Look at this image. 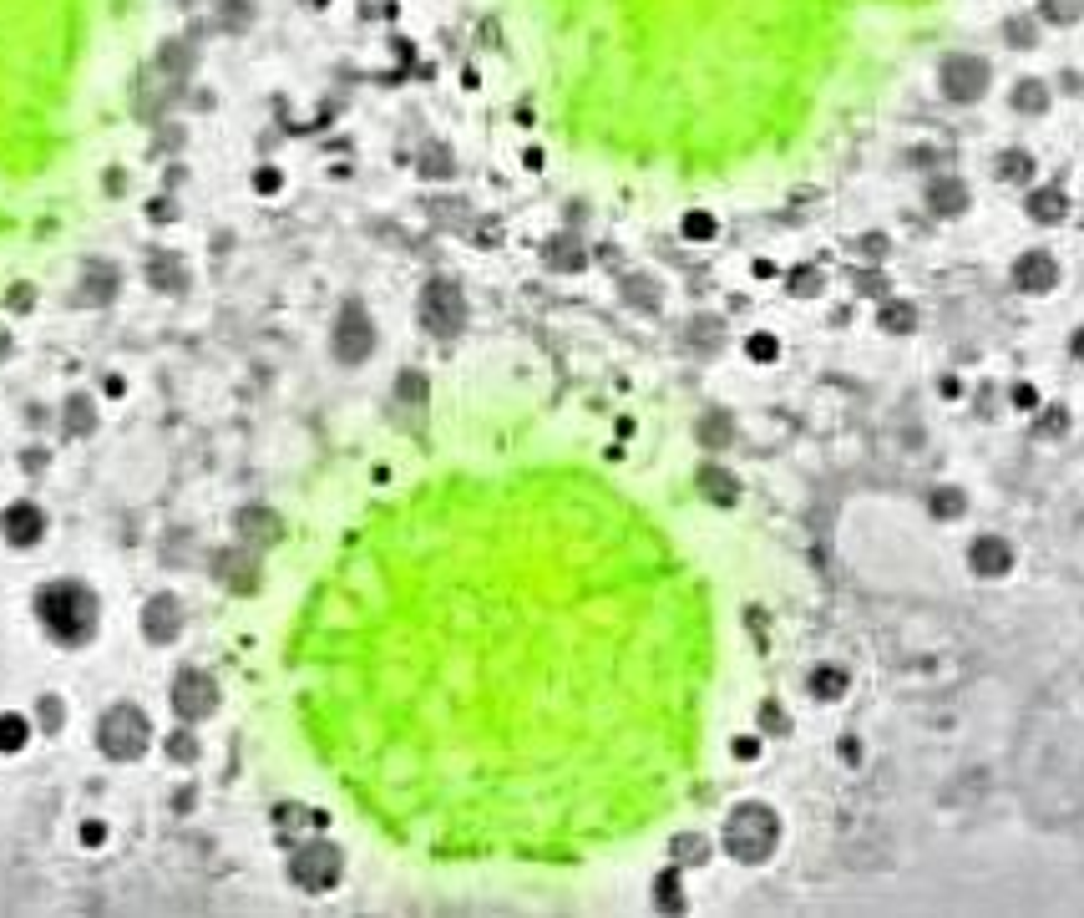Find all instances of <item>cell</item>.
<instances>
[{
  "label": "cell",
  "mask_w": 1084,
  "mask_h": 918,
  "mask_svg": "<svg viewBox=\"0 0 1084 918\" xmlns=\"http://www.w3.org/2000/svg\"><path fill=\"white\" fill-rule=\"evenodd\" d=\"M963 203H968V188H963L957 178L932 183V208H938V213H947V219H953V213H963Z\"/></svg>",
  "instance_id": "cell-13"
},
{
  "label": "cell",
  "mask_w": 1084,
  "mask_h": 918,
  "mask_svg": "<svg viewBox=\"0 0 1084 918\" xmlns=\"http://www.w3.org/2000/svg\"><path fill=\"white\" fill-rule=\"evenodd\" d=\"M776 340H770V336H750V355H755V361H776Z\"/></svg>",
  "instance_id": "cell-27"
},
{
  "label": "cell",
  "mask_w": 1084,
  "mask_h": 918,
  "mask_svg": "<svg viewBox=\"0 0 1084 918\" xmlns=\"http://www.w3.org/2000/svg\"><path fill=\"white\" fill-rule=\"evenodd\" d=\"M988 87V66L978 56H947L943 62V97L947 102H978Z\"/></svg>",
  "instance_id": "cell-6"
},
{
  "label": "cell",
  "mask_w": 1084,
  "mask_h": 918,
  "mask_svg": "<svg viewBox=\"0 0 1084 918\" xmlns=\"http://www.w3.org/2000/svg\"><path fill=\"white\" fill-rule=\"evenodd\" d=\"M173 705H178V715L198 721V715H208V711H213V686H208L203 675H178V690H173Z\"/></svg>",
  "instance_id": "cell-10"
},
{
  "label": "cell",
  "mask_w": 1084,
  "mask_h": 918,
  "mask_svg": "<svg viewBox=\"0 0 1084 918\" xmlns=\"http://www.w3.org/2000/svg\"><path fill=\"white\" fill-rule=\"evenodd\" d=\"M1029 213L1039 223H1054V219H1064V194L1059 188H1039V194L1029 198Z\"/></svg>",
  "instance_id": "cell-14"
},
{
  "label": "cell",
  "mask_w": 1084,
  "mask_h": 918,
  "mask_svg": "<svg viewBox=\"0 0 1084 918\" xmlns=\"http://www.w3.org/2000/svg\"><path fill=\"white\" fill-rule=\"evenodd\" d=\"M998 173H1004L1008 183H1023V178H1033V157H1029V153H1004Z\"/></svg>",
  "instance_id": "cell-21"
},
{
  "label": "cell",
  "mask_w": 1084,
  "mask_h": 918,
  "mask_svg": "<svg viewBox=\"0 0 1084 918\" xmlns=\"http://www.w3.org/2000/svg\"><path fill=\"white\" fill-rule=\"evenodd\" d=\"M1039 431H1064V412H1049L1044 421H1039Z\"/></svg>",
  "instance_id": "cell-33"
},
{
  "label": "cell",
  "mask_w": 1084,
  "mask_h": 918,
  "mask_svg": "<svg viewBox=\"0 0 1084 918\" xmlns=\"http://www.w3.org/2000/svg\"><path fill=\"white\" fill-rule=\"evenodd\" d=\"M1008 36H1013V46H1033V26H1029V21H1013Z\"/></svg>",
  "instance_id": "cell-29"
},
{
  "label": "cell",
  "mask_w": 1084,
  "mask_h": 918,
  "mask_svg": "<svg viewBox=\"0 0 1084 918\" xmlns=\"http://www.w3.org/2000/svg\"><path fill=\"white\" fill-rule=\"evenodd\" d=\"M684 233H689V239H710V233H714V219H710V213H689V219H684Z\"/></svg>",
  "instance_id": "cell-25"
},
{
  "label": "cell",
  "mask_w": 1084,
  "mask_h": 918,
  "mask_svg": "<svg viewBox=\"0 0 1084 918\" xmlns=\"http://www.w3.org/2000/svg\"><path fill=\"white\" fill-rule=\"evenodd\" d=\"M269 528H274V517H264V513H243V533H249V538H264Z\"/></svg>",
  "instance_id": "cell-26"
},
{
  "label": "cell",
  "mask_w": 1084,
  "mask_h": 918,
  "mask_svg": "<svg viewBox=\"0 0 1084 918\" xmlns=\"http://www.w3.org/2000/svg\"><path fill=\"white\" fill-rule=\"evenodd\" d=\"M548 259L558 264V270H578V264H583V249H573L568 239H558V249H548Z\"/></svg>",
  "instance_id": "cell-23"
},
{
  "label": "cell",
  "mask_w": 1084,
  "mask_h": 918,
  "mask_svg": "<svg viewBox=\"0 0 1084 918\" xmlns=\"http://www.w3.org/2000/svg\"><path fill=\"white\" fill-rule=\"evenodd\" d=\"M371 320H365V310L360 305H350V310L340 315V330H335V350H340V361H365L371 355Z\"/></svg>",
  "instance_id": "cell-7"
},
{
  "label": "cell",
  "mask_w": 1084,
  "mask_h": 918,
  "mask_svg": "<svg viewBox=\"0 0 1084 918\" xmlns=\"http://www.w3.org/2000/svg\"><path fill=\"white\" fill-rule=\"evenodd\" d=\"M881 325L897 330V336H907V330L918 325V310H912V305H881Z\"/></svg>",
  "instance_id": "cell-19"
},
{
  "label": "cell",
  "mask_w": 1084,
  "mask_h": 918,
  "mask_svg": "<svg viewBox=\"0 0 1084 918\" xmlns=\"http://www.w3.org/2000/svg\"><path fill=\"white\" fill-rule=\"evenodd\" d=\"M1013 402H1019L1023 412H1033V406H1039V391H1033V386H1013Z\"/></svg>",
  "instance_id": "cell-30"
},
{
  "label": "cell",
  "mask_w": 1084,
  "mask_h": 918,
  "mask_svg": "<svg viewBox=\"0 0 1084 918\" xmlns=\"http://www.w3.org/2000/svg\"><path fill=\"white\" fill-rule=\"evenodd\" d=\"M791 289H796V295H816V289H821V274H816V270H796V274H791Z\"/></svg>",
  "instance_id": "cell-24"
},
{
  "label": "cell",
  "mask_w": 1084,
  "mask_h": 918,
  "mask_svg": "<svg viewBox=\"0 0 1084 918\" xmlns=\"http://www.w3.org/2000/svg\"><path fill=\"white\" fill-rule=\"evenodd\" d=\"M71 406H77V412H71V427H77V431H87V427H91V412H87V402H71Z\"/></svg>",
  "instance_id": "cell-31"
},
{
  "label": "cell",
  "mask_w": 1084,
  "mask_h": 918,
  "mask_svg": "<svg viewBox=\"0 0 1084 918\" xmlns=\"http://www.w3.org/2000/svg\"><path fill=\"white\" fill-rule=\"evenodd\" d=\"M811 690H816L821 700H836L846 690V675L842 670H816V675H811Z\"/></svg>",
  "instance_id": "cell-20"
},
{
  "label": "cell",
  "mask_w": 1084,
  "mask_h": 918,
  "mask_svg": "<svg viewBox=\"0 0 1084 918\" xmlns=\"http://www.w3.org/2000/svg\"><path fill=\"white\" fill-rule=\"evenodd\" d=\"M5 533H11V544H31L41 533V513L36 507H11L5 513Z\"/></svg>",
  "instance_id": "cell-12"
},
{
  "label": "cell",
  "mask_w": 1084,
  "mask_h": 918,
  "mask_svg": "<svg viewBox=\"0 0 1084 918\" xmlns=\"http://www.w3.org/2000/svg\"><path fill=\"white\" fill-rule=\"evenodd\" d=\"M41 614L61 639H87V629L97 624V609H91V594L77 589V583H56L41 594Z\"/></svg>",
  "instance_id": "cell-2"
},
{
  "label": "cell",
  "mask_w": 1084,
  "mask_h": 918,
  "mask_svg": "<svg viewBox=\"0 0 1084 918\" xmlns=\"http://www.w3.org/2000/svg\"><path fill=\"white\" fill-rule=\"evenodd\" d=\"M881 244H887L881 233H867V239H862V254H867V259H877V254H881Z\"/></svg>",
  "instance_id": "cell-32"
},
{
  "label": "cell",
  "mask_w": 1084,
  "mask_h": 918,
  "mask_svg": "<svg viewBox=\"0 0 1084 918\" xmlns=\"http://www.w3.org/2000/svg\"><path fill=\"white\" fill-rule=\"evenodd\" d=\"M340 853H335L330 842H315V847H305V853H294V883L309 893H325L340 883Z\"/></svg>",
  "instance_id": "cell-5"
},
{
  "label": "cell",
  "mask_w": 1084,
  "mask_h": 918,
  "mask_svg": "<svg viewBox=\"0 0 1084 918\" xmlns=\"http://www.w3.org/2000/svg\"><path fill=\"white\" fill-rule=\"evenodd\" d=\"M700 482H704V492H710L714 503H730V497H735V478H730V472H720V467H704Z\"/></svg>",
  "instance_id": "cell-17"
},
{
  "label": "cell",
  "mask_w": 1084,
  "mask_h": 918,
  "mask_svg": "<svg viewBox=\"0 0 1084 918\" xmlns=\"http://www.w3.org/2000/svg\"><path fill=\"white\" fill-rule=\"evenodd\" d=\"M1013 285L1029 289V295H1044V289L1059 285V264L1044 254V249H1033V254H1023L1019 264H1013Z\"/></svg>",
  "instance_id": "cell-8"
},
{
  "label": "cell",
  "mask_w": 1084,
  "mask_h": 918,
  "mask_svg": "<svg viewBox=\"0 0 1084 918\" xmlns=\"http://www.w3.org/2000/svg\"><path fill=\"white\" fill-rule=\"evenodd\" d=\"M932 517H957V513H963V507H968V497H963V492H957V487H938V492H932Z\"/></svg>",
  "instance_id": "cell-18"
},
{
  "label": "cell",
  "mask_w": 1084,
  "mask_h": 918,
  "mask_svg": "<svg viewBox=\"0 0 1084 918\" xmlns=\"http://www.w3.org/2000/svg\"><path fill=\"white\" fill-rule=\"evenodd\" d=\"M1039 15L1054 21V26H1070V21H1079V15H1084V0H1044Z\"/></svg>",
  "instance_id": "cell-15"
},
{
  "label": "cell",
  "mask_w": 1084,
  "mask_h": 918,
  "mask_svg": "<svg viewBox=\"0 0 1084 918\" xmlns=\"http://www.w3.org/2000/svg\"><path fill=\"white\" fill-rule=\"evenodd\" d=\"M1070 350H1074V361H1079V365H1084V330H1079V336H1074V340H1070Z\"/></svg>",
  "instance_id": "cell-34"
},
{
  "label": "cell",
  "mask_w": 1084,
  "mask_h": 918,
  "mask_svg": "<svg viewBox=\"0 0 1084 918\" xmlns=\"http://www.w3.org/2000/svg\"><path fill=\"white\" fill-rule=\"evenodd\" d=\"M178 604L173 599H153V609H147V620H142V629H147V639H173L178 634Z\"/></svg>",
  "instance_id": "cell-11"
},
{
  "label": "cell",
  "mask_w": 1084,
  "mask_h": 918,
  "mask_svg": "<svg viewBox=\"0 0 1084 918\" xmlns=\"http://www.w3.org/2000/svg\"><path fill=\"white\" fill-rule=\"evenodd\" d=\"M659 904H664V908H679V883H674V878H659Z\"/></svg>",
  "instance_id": "cell-28"
},
{
  "label": "cell",
  "mask_w": 1084,
  "mask_h": 918,
  "mask_svg": "<svg viewBox=\"0 0 1084 918\" xmlns=\"http://www.w3.org/2000/svg\"><path fill=\"white\" fill-rule=\"evenodd\" d=\"M26 741V721L21 715H0V746L11 751V746H21Z\"/></svg>",
  "instance_id": "cell-22"
},
{
  "label": "cell",
  "mask_w": 1084,
  "mask_h": 918,
  "mask_svg": "<svg viewBox=\"0 0 1084 918\" xmlns=\"http://www.w3.org/2000/svg\"><path fill=\"white\" fill-rule=\"evenodd\" d=\"M776 838H780L776 812H766V807H755V802L735 807L730 822H725V847L740 857V863H760V857H770Z\"/></svg>",
  "instance_id": "cell-1"
},
{
  "label": "cell",
  "mask_w": 1084,
  "mask_h": 918,
  "mask_svg": "<svg viewBox=\"0 0 1084 918\" xmlns=\"http://www.w3.org/2000/svg\"><path fill=\"white\" fill-rule=\"evenodd\" d=\"M421 320L431 325L436 336H457L461 325H467V299H461V289L447 285V279H436L421 299Z\"/></svg>",
  "instance_id": "cell-4"
},
{
  "label": "cell",
  "mask_w": 1084,
  "mask_h": 918,
  "mask_svg": "<svg viewBox=\"0 0 1084 918\" xmlns=\"http://www.w3.org/2000/svg\"><path fill=\"white\" fill-rule=\"evenodd\" d=\"M147 715L137 711V705H117L112 715L102 721V751L107 756H117V762H132V756H142L147 751Z\"/></svg>",
  "instance_id": "cell-3"
},
{
  "label": "cell",
  "mask_w": 1084,
  "mask_h": 918,
  "mask_svg": "<svg viewBox=\"0 0 1084 918\" xmlns=\"http://www.w3.org/2000/svg\"><path fill=\"white\" fill-rule=\"evenodd\" d=\"M1013 107H1019V112H1044V107H1049L1044 81H1023V87H1013Z\"/></svg>",
  "instance_id": "cell-16"
},
{
  "label": "cell",
  "mask_w": 1084,
  "mask_h": 918,
  "mask_svg": "<svg viewBox=\"0 0 1084 918\" xmlns=\"http://www.w3.org/2000/svg\"><path fill=\"white\" fill-rule=\"evenodd\" d=\"M968 563L983 573V579H998V573L1013 569V548L1004 544V538H994V533H983V538H973L968 548Z\"/></svg>",
  "instance_id": "cell-9"
}]
</instances>
